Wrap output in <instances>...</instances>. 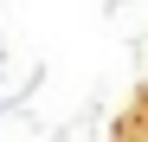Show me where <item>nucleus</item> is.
<instances>
[]
</instances>
